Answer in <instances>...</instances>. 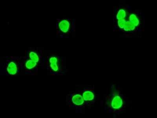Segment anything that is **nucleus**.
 I'll return each mask as SVG.
<instances>
[{
    "label": "nucleus",
    "mask_w": 157,
    "mask_h": 118,
    "mask_svg": "<svg viewBox=\"0 0 157 118\" xmlns=\"http://www.w3.org/2000/svg\"><path fill=\"white\" fill-rule=\"evenodd\" d=\"M126 105V97L118 90L115 89L106 97L104 109L109 113H120L125 110Z\"/></svg>",
    "instance_id": "f257e3e1"
},
{
    "label": "nucleus",
    "mask_w": 157,
    "mask_h": 118,
    "mask_svg": "<svg viewBox=\"0 0 157 118\" xmlns=\"http://www.w3.org/2000/svg\"><path fill=\"white\" fill-rule=\"evenodd\" d=\"M66 102L69 107L80 109L86 106L85 102L81 93H74L67 97Z\"/></svg>",
    "instance_id": "f03ea898"
},
{
    "label": "nucleus",
    "mask_w": 157,
    "mask_h": 118,
    "mask_svg": "<svg viewBox=\"0 0 157 118\" xmlns=\"http://www.w3.org/2000/svg\"><path fill=\"white\" fill-rule=\"evenodd\" d=\"M81 93L85 102L86 106H91L95 103L97 97H96L95 92L92 89H84Z\"/></svg>",
    "instance_id": "7ed1b4c3"
},
{
    "label": "nucleus",
    "mask_w": 157,
    "mask_h": 118,
    "mask_svg": "<svg viewBox=\"0 0 157 118\" xmlns=\"http://www.w3.org/2000/svg\"><path fill=\"white\" fill-rule=\"evenodd\" d=\"M48 65L52 72L57 73L60 71V63L58 57L52 56L48 59Z\"/></svg>",
    "instance_id": "20e7f679"
},
{
    "label": "nucleus",
    "mask_w": 157,
    "mask_h": 118,
    "mask_svg": "<svg viewBox=\"0 0 157 118\" xmlns=\"http://www.w3.org/2000/svg\"><path fill=\"white\" fill-rule=\"evenodd\" d=\"M6 72L8 74L15 76L19 72V66L17 61H10L6 66Z\"/></svg>",
    "instance_id": "39448f33"
},
{
    "label": "nucleus",
    "mask_w": 157,
    "mask_h": 118,
    "mask_svg": "<svg viewBox=\"0 0 157 118\" xmlns=\"http://www.w3.org/2000/svg\"><path fill=\"white\" fill-rule=\"evenodd\" d=\"M70 24L69 21L66 20H63L59 23L58 28L61 32L66 33L69 32L70 29Z\"/></svg>",
    "instance_id": "423d86ee"
},
{
    "label": "nucleus",
    "mask_w": 157,
    "mask_h": 118,
    "mask_svg": "<svg viewBox=\"0 0 157 118\" xmlns=\"http://www.w3.org/2000/svg\"><path fill=\"white\" fill-rule=\"evenodd\" d=\"M37 65V63L29 59L26 62L25 67L27 70H31L34 69Z\"/></svg>",
    "instance_id": "0eeeda50"
},
{
    "label": "nucleus",
    "mask_w": 157,
    "mask_h": 118,
    "mask_svg": "<svg viewBox=\"0 0 157 118\" xmlns=\"http://www.w3.org/2000/svg\"><path fill=\"white\" fill-rule=\"evenodd\" d=\"M136 27L133 23L129 21H127L126 22L125 26L123 29L126 32H131V31L134 30Z\"/></svg>",
    "instance_id": "6e6552de"
},
{
    "label": "nucleus",
    "mask_w": 157,
    "mask_h": 118,
    "mask_svg": "<svg viewBox=\"0 0 157 118\" xmlns=\"http://www.w3.org/2000/svg\"><path fill=\"white\" fill-rule=\"evenodd\" d=\"M29 59H30L31 60L34 61L36 63H39L40 60V58L37 53L35 52L34 51L30 52L28 54Z\"/></svg>",
    "instance_id": "1a4fd4ad"
},
{
    "label": "nucleus",
    "mask_w": 157,
    "mask_h": 118,
    "mask_svg": "<svg viewBox=\"0 0 157 118\" xmlns=\"http://www.w3.org/2000/svg\"><path fill=\"white\" fill-rule=\"evenodd\" d=\"M129 21L135 26H137L139 24V20L136 16V15L134 14H132L129 17Z\"/></svg>",
    "instance_id": "9d476101"
},
{
    "label": "nucleus",
    "mask_w": 157,
    "mask_h": 118,
    "mask_svg": "<svg viewBox=\"0 0 157 118\" xmlns=\"http://www.w3.org/2000/svg\"><path fill=\"white\" fill-rule=\"evenodd\" d=\"M126 16V12L125 10L121 9L119 10L116 15V17L118 20L124 19Z\"/></svg>",
    "instance_id": "9b49d317"
},
{
    "label": "nucleus",
    "mask_w": 157,
    "mask_h": 118,
    "mask_svg": "<svg viewBox=\"0 0 157 118\" xmlns=\"http://www.w3.org/2000/svg\"><path fill=\"white\" fill-rule=\"evenodd\" d=\"M126 22V21L125 20V19L118 20L117 23L119 28H121V29H123Z\"/></svg>",
    "instance_id": "f8f14e48"
}]
</instances>
